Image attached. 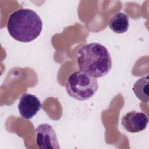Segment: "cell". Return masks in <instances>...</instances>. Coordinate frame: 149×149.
<instances>
[{"instance_id": "cell-1", "label": "cell", "mask_w": 149, "mask_h": 149, "mask_svg": "<svg viewBox=\"0 0 149 149\" xmlns=\"http://www.w3.org/2000/svg\"><path fill=\"white\" fill-rule=\"evenodd\" d=\"M76 57L80 71L95 78L107 75L112 66L110 53L100 43L84 44L77 51Z\"/></svg>"}, {"instance_id": "cell-2", "label": "cell", "mask_w": 149, "mask_h": 149, "mask_svg": "<svg viewBox=\"0 0 149 149\" xmlns=\"http://www.w3.org/2000/svg\"><path fill=\"white\" fill-rule=\"evenodd\" d=\"M7 29L15 40L29 42L40 34L42 21L39 15L30 9H20L12 13L8 20Z\"/></svg>"}, {"instance_id": "cell-3", "label": "cell", "mask_w": 149, "mask_h": 149, "mask_svg": "<svg viewBox=\"0 0 149 149\" xmlns=\"http://www.w3.org/2000/svg\"><path fill=\"white\" fill-rule=\"evenodd\" d=\"M98 89L97 79L80 70L71 74L66 84L68 94L79 101L90 99L96 93Z\"/></svg>"}, {"instance_id": "cell-4", "label": "cell", "mask_w": 149, "mask_h": 149, "mask_svg": "<svg viewBox=\"0 0 149 149\" xmlns=\"http://www.w3.org/2000/svg\"><path fill=\"white\" fill-rule=\"evenodd\" d=\"M36 143L40 149H59L60 148L56 134L48 123L39 125L35 129Z\"/></svg>"}, {"instance_id": "cell-5", "label": "cell", "mask_w": 149, "mask_h": 149, "mask_svg": "<svg viewBox=\"0 0 149 149\" xmlns=\"http://www.w3.org/2000/svg\"><path fill=\"white\" fill-rule=\"evenodd\" d=\"M121 123L123 128L128 132L138 133L146 129L148 123V118L143 112L132 111L123 116Z\"/></svg>"}, {"instance_id": "cell-6", "label": "cell", "mask_w": 149, "mask_h": 149, "mask_svg": "<svg viewBox=\"0 0 149 149\" xmlns=\"http://www.w3.org/2000/svg\"><path fill=\"white\" fill-rule=\"evenodd\" d=\"M41 108V102L36 95L29 93L22 94L19 100L18 109L24 119L29 120L33 118Z\"/></svg>"}, {"instance_id": "cell-7", "label": "cell", "mask_w": 149, "mask_h": 149, "mask_svg": "<svg viewBox=\"0 0 149 149\" xmlns=\"http://www.w3.org/2000/svg\"><path fill=\"white\" fill-rule=\"evenodd\" d=\"M109 27L117 34L126 32L129 29V17L123 12H118L113 15L108 22Z\"/></svg>"}, {"instance_id": "cell-8", "label": "cell", "mask_w": 149, "mask_h": 149, "mask_svg": "<svg viewBox=\"0 0 149 149\" xmlns=\"http://www.w3.org/2000/svg\"><path fill=\"white\" fill-rule=\"evenodd\" d=\"M149 77L148 75L139 79L134 84L133 91L136 96L142 102L148 103L149 101Z\"/></svg>"}]
</instances>
